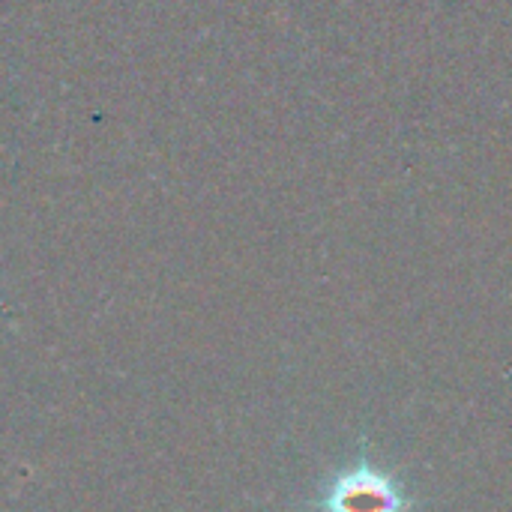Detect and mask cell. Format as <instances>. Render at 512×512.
<instances>
[{"mask_svg":"<svg viewBox=\"0 0 512 512\" xmlns=\"http://www.w3.org/2000/svg\"><path fill=\"white\" fill-rule=\"evenodd\" d=\"M402 507V492L372 468L345 474L327 498L330 512H402Z\"/></svg>","mask_w":512,"mask_h":512,"instance_id":"6da1fadb","label":"cell"}]
</instances>
